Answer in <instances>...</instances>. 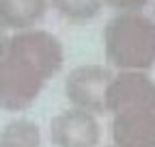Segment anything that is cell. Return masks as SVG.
Masks as SVG:
<instances>
[{
  "label": "cell",
  "mask_w": 155,
  "mask_h": 147,
  "mask_svg": "<svg viewBox=\"0 0 155 147\" xmlns=\"http://www.w3.org/2000/svg\"><path fill=\"white\" fill-rule=\"evenodd\" d=\"M114 147H155V80L147 71H119L108 89Z\"/></svg>",
  "instance_id": "cell-1"
},
{
  "label": "cell",
  "mask_w": 155,
  "mask_h": 147,
  "mask_svg": "<svg viewBox=\"0 0 155 147\" xmlns=\"http://www.w3.org/2000/svg\"><path fill=\"white\" fill-rule=\"evenodd\" d=\"M106 61L119 71L155 67V22L142 11H119L104 26Z\"/></svg>",
  "instance_id": "cell-2"
},
{
  "label": "cell",
  "mask_w": 155,
  "mask_h": 147,
  "mask_svg": "<svg viewBox=\"0 0 155 147\" xmlns=\"http://www.w3.org/2000/svg\"><path fill=\"white\" fill-rule=\"evenodd\" d=\"M45 76L32 63L5 52L0 56V108L9 113L30 108L45 87Z\"/></svg>",
  "instance_id": "cell-3"
},
{
  "label": "cell",
  "mask_w": 155,
  "mask_h": 147,
  "mask_svg": "<svg viewBox=\"0 0 155 147\" xmlns=\"http://www.w3.org/2000/svg\"><path fill=\"white\" fill-rule=\"evenodd\" d=\"M114 71L108 65H78L65 78V95L73 108L93 115L108 113V89Z\"/></svg>",
  "instance_id": "cell-4"
},
{
  "label": "cell",
  "mask_w": 155,
  "mask_h": 147,
  "mask_svg": "<svg viewBox=\"0 0 155 147\" xmlns=\"http://www.w3.org/2000/svg\"><path fill=\"white\" fill-rule=\"evenodd\" d=\"M7 50L32 63L45 76V80L54 78L65 63V50L61 39L43 28H28L13 32L9 37Z\"/></svg>",
  "instance_id": "cell-5"
},
{
  "label": "cell",
  "mask_w": 155,
  "mask_h": 147,
  "mask_svg": "<svg viewBox=\"0 0 155 147\" xmlns=\"http://www.w3.org/2000/svg\"><path fill=\"white\" fill-rule=\"evenodd\" d=\"M50 141L54 147H99L101 125L97 115L71 106L50 121Z\"/></svg>",
  "instance_id": "cell-6"
},
{
  "label": "cell",
  "mask_w": 155,
  "mask_h": 147,
  "mask_svg": "<svg viewBox=\"0 0 155 147\" xmlns=\"http://www.w3.org/2000/svg\"><path fill=\"white\" fill-rule=\"evenodd\" d=\"M48 9L50 0H0V26L11 32L35 28Z\"/></svg>",
  "instance_id": "cell-7"
},
{
  "label": "cell",
  "mask_w": 155,
  "mask_h": 147,
  "mask_svg": "<svg viewBox=\"0 0 155 147\" xmlns=\"http://www.w3.org/2000/svg\"><path fill=\"white\" fill-rule=\"evenodd\" d=\"M0 147H41V130L30 119H13L0 130Z\"/></svg>",
  "instance_id": "cell-8"
},
{
  "label": "cell",
  "mask_w": 155,
  "mask_h": 147,
  "mask_svg": "<svg viewBox=\"0 0 155 147\" xmlns=\"http://www.w3.org/2000/svg\"><path fill=\"white\" fill-rule=\"evenodd\" d=\"M52 9L71 24H84L97 17L104 9V0H50Z\"/></svg>",
  "instance_id": "cell-9"
},
{
  "label": "cell",
  "mask_w": 155,
  "mask_h": 147,
  "mask_svg": "<svg viewBox=\"0 0 155 147\" xmlns=\"http://www.w3.org/2000/svg\"><path fill=\"white\" fill-rule=\"evenodd\" d=\"M104 2L119 13V11H142L151 0H104Z\"/></svg>",
  "instance_id": "cell-10"
},
{
  "label": "cell",
  "mask_w": 155,
  "mask_h": 147,
  "mask_svg": "<svg viewBox=\"0 0 155 147\" xmlns=\"http://www.w3.org/2000/svg\"><path fill=\"white\" fill-rule=\"evenodd\" d=\"M9 30L7 28H2V26H0V56H2V54L7 52V46H9Z\"/></svg>",
  "instance_id": "cell-11"
},
{
  "label": "cell",
  "mask_w": 155,
  "mask_h": 147,
  "mask_svg": "<svg viewBox=\"0 0 155 147\" xmlns=\"http://www.w3.org/2000/svg\"><path fill=\"white\" fill-rule=\"evenodd\" d=\"M153 22H155V9H153Z\"/></svg>",
  "instance_id": "cell-12"
}]
</instances>
